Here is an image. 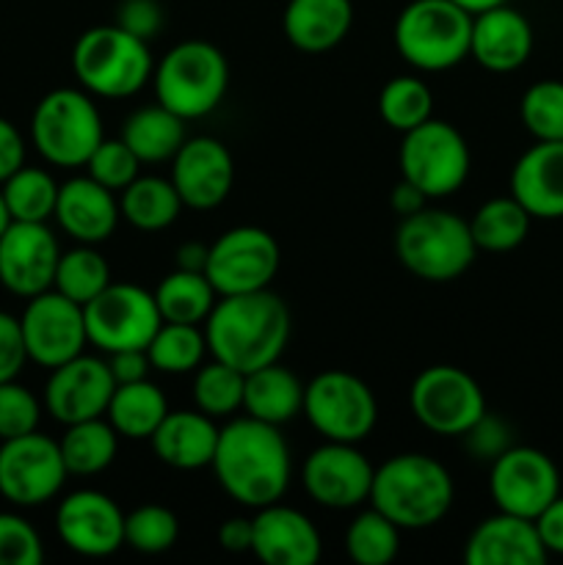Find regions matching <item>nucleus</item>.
I'll return each instance as SVG.
<instances>
[{
	"instance_id": "obj_49",
	"label": "nucleus",
	"mask_w": 563,
	"mask_h": 565,
	"mask_svg": "<svg viewBox=\"0 0 563 565\" xmlns=\"http://www.w3.org/2000/svg\"><path fill=\"white\" fill-rule=\"evenodd\" d=\"M28 362L25 340H22L20 318L0 309V384L14 381Z\"/></svg>"
},
{
	"instance_id": "obj_30",
	"label": "nucleus",
	"mask_w": 563,
	"mask_h": 565,
	"mask_svg": "<svg viewBox=\"0 0 563 565\" xmlns=\"http://www.w3.org/2000/svg\"><path fill=\"white\" fill-rule=\"evenodd\" d=\"M119 138L136 152L141 163H171L188 138L185 119L155 103L132 110L121 125Z\"/></svg>"
},
{
	"instance_id": "obj_48",
	"label": "nucleus",
	"mask_w": 563,
	"mask_h": 565,
	"mask_svg": "<svg viewBox=\"0 0 563 565\" xmlns=\"http://www.w3.org/2000/svg\"><path fill=\"white\" fill-rule=\"evenodd\" d=\"M116 25L149 42L163 28V9L158 0H121L116 11Z\"/></svg>"
},
{
	"instance_id": "obj_9",
	"label": "nucleus",
	"mask_w": 563,
	"mask_h": 565,
	"mask_svg": "<svg viewBox=\"0 0 563 565\" xmlns=\"http://www.w3.org/2000/svg\"><path fill=\"white\" fill-rule=\"evenodd\" d=\"M304 417L323 441L359 445L379 423L373 390L346 370H323L304 386Z\"/></svg>"
},
{
	"instance_id": "obj_35",
	"label": "nucleus",
	"mask_w": 563,
	"mask_h": 565,
	"mask_svg": "<svg viewBox=\"0 0 563 565\" xmlns=\"http://www.w3.org/2000/svg\"><path fill=\"white\" fill-rule=\"evenodd\" d=\"M530 213L513 196H495L480 204L469 218V232L478 252L502 254L524 243L530 232Z\"/></svg>"
},
{
	"instance_id": "obj_37",
	"label": "nucleus",
	"mask_w": 563,
	"mask_h": 565,
	"mask_svg": "<svg viewBox=\"0 0 563 565\" xmlns=\"http://www.w3.org/2000/svg\"><path fill=\"white\" fill-rule=\"evenodd\" d=\"M59 182L50 171L22 166L6 182H0L11 221H50L59 202Z\"/></svg>"
},
{
	"instance_id": "obj_12",
	"label": "nucleus",
	"mask_w": 563,
	"mask_h": 565,
	"mask_svg": "<svg viewBox=\"0 0 563 565\" xmlns=\"http://www.w3.org/2000/svg\"><path fill=\"white\" fill-rule=\"evenodd\" d=\"M83 318H86L88 345L105 356L116 351H147L155 331L163 323L155 292L138 285H116V281H110L97 298L83 307Z\"/></svg>"
},
{
	"instance_id": "obj_52",
	"label": "nucleus",
	"mask_w": 563,
	"mask_h": 565,
	"mask_svg": "<svg viewBox=\"0 0 563 565\" xmlns=\"http://www.w3.org/2000/svg\"><path fill=\"white\" fill-rule=\"evenodd\" d=\"M108 367L110 375H114L116 384H132V381H144L149 379V364L147 351H116L108 353Z\"/></svg>"
},
{
	"instance_id": "obj_55",
	"label": "nucleus",
	"mask_w": 563,
	"mask_h": 565,
	"mask_svg": "<svg viewBox=\"0 0 563 565\" xmlns=\"http://www.w3.org/2000/svg\"><path fill=\"white\" fill-rule=\"evenodd\" d=\"M208 248L202 243H185L177 248V268L182 270H204L208 265Z\"/></svg>"
},
{
	"instance_id": "obj_5",
	"label": "nucleus",
	"mask_w": 563,
	"mask_h": 565,
	"mask_svg": "<svg viewBox=\"0 0 563 565\" xmlns=\"http://www.w3.org/2000/svg\"><path fill=\"white\" fill-rule=\"evenodd\" d=\"M395 254L412 276L445 285L467 274L478 257V246L469 232V221L447 210L423 207L397 224Z\"/></svg>"
},
{
	"instance_id": "obj_40",
	"label": "nucleus",
	"mask_w": 563,
	"mask_h": 565,
	"mask_svg": "<svg viewBox=\"0 0 563 565\" xmlns=\"http://www.w3.org/2000/svg\"><path fill=\"white\" fill-rule=\"evenodd\" d=\"M379 114L390 130L408 132L434 116V94L414 75H397L379 94Z\"/></svg>"
},
{
	"instance_id": "obj_2",
	"label": "nucleus",
	"mask_w": 563,
	"mask_h": 565,
	"mask_svg": "<svg viewBox=\"0 0 563 565\" xmlns=\"http://www.w3.org/2000/svg\"><path fill=\"white\" fill-rule=\"evenodd\" d=\"M208 353L243 375L279 362L290 340V309L276 292L221 296L204 320Z\"/></svg>"
},
{
	"instance_id": "obj_23",
	"label": "nucleus",
	"mask_w": 563,
	"mask_h": 565,
	"mask_svg": "<svg viewBox=\"0 0 563 565\" xmlns=\"http://www.w3.org/2000/svg\"><path fill=\"white\" fill-rule=\"evenodd\" d=\"M533 53V25L528 17L513 6L502 3L472 14V36L469 55L484 70L506 75L528 64Z\"/></svg>"
},
{
	"instance_id": "obj_36",
	"label": "nucleus",
	"mask_w": 563,
	"mask_h": 565,
	"mask_svg": "<svg viewBox=\"0 0 563 565\" xmlns=\"http://www.w3.org/2000/svg\"><path fill=\"white\" fill-rule=\"evenodd\" d=\"M110 285V265L97 246L77 243L70 252H61L59 268H55L53 290L66 296L70 301L86 307L92 298H97Z\"/></svg>"
},
{
	"instance_id": "obj_54",
	"label": "nucleus",
	"mask_w": 563,
	"mask_h": 565,
	"mask_svg": "<svg viewBox=\"0 0 563 565\" xmlns=\"http://www.w3.org/2000/svg\"><path fill=\"white\" fill-rule=\"evenodd\" d=\"M428 202H431V199L425 196V193L419 191L417 185H412V182H408V180H403V177H401V182H397V185L392 188V193H390V207L395 210V213L401 215V218H406V215L417 213V210H423V207H428Z\"/></svg>"
},
{
	"instance_id": "obj_22",
	"label": "nucleus",
	"mask_w": 563,
	"mask_h": 565,
	"mask_svg": "<svg viewBox=\"0 0 563 565\" xmlns=\"http://www.w3.org/2000/svg\"><path fill=\"white\" fill-rule=\"evenodd\" d=\"M252 555L268 565H315L323 555L318 527L298 508L270 502L257 508Z\"/></svg>"
},
{
	"instance_id": "obj_25",
	"label": "nucleus",
	"mask_w": 563,
	"mask_h": 565,
	"mask_svg": "<svg viewBox=\"0 0 563 565\" xmlns=\"http://www.w3.org/2000/svg\"><path fill=\"white\" fill-rule=\"evenodd\" d=\"M550 552L544 550L533 519L497 511L469 533L464 546L467 565H541Z\"/></svg>"
},
{
	"instance_id": "obj_16",
	"label": "nucleus",
	"mask_w": 563,
	"mask_h": 565,
	"mask_svg": "<svg viewBox=\"0 0 563 565\" xmlns=\"http://www.w3.org/2000/svg\"><path fill=\"white\" fill-rule=\"evenodd\" d=\"M489 494L497 511L535 519L561 494V472L546 452L511 445L491 461Z\"/></svg>"
},
{
	"instance_id": "obj_39",
	"label": "nucleus",
	"mask_w": 563,
	"mask_h": 565,
	"mask_svg": "<svg viewBox=\"0 0 563 565\" xmlns=\"http://www.w3.org/2000/svg\"><path fill=\"white\" fill-rule=\"evenodd\" d=\"M346 552L357 565H386L401 552V527L373 505L357 513L346 530Z\"/></svg>"
},
{
	"instance_id": "obj_56",
	"label": "nucleus",
	"mask_w": 563,
	"mask_h": 565,
	"mask_svg": "<svg viewBox=\"0 0 563 565\" xmlns=\"http://www.w3.org/2000/svg\"><path fill=\"white\" fill-rule=\"evenodd\" d=\"M453 3H458V6H461V9H467L469 14H480V11L495 9V6L508 3V0H453Z\"/></svg>"
},
{
	"instance_id": "obj_8",
	"label": "nucleus",
	"mask_w": 563,
	"mask_h": 565,
	"mask_svg": "<svg viewBox=\"0 0 563 565\" xmlns=\"http://www.w3.org/2000/svg\"><path fill=\"white\" fill-rule=\"evenodd\" d=\"M103 138V116L86 88H53L33 108L31 141L50 166L81 169Z\"/></svg>"
},
{
	"instance_id": "obj_51",
	"label": "nucleus",
	"mask_w": 563,
	"mask_h": 565,
	"mask_svg": "<svg viewBox=\"0 0 563 565\" xmlns=\"http://www.w3.org/2000/svg\"><path fill=\"white\" fill-rule=\"evenodd\" d=\"M539 539L550 555L563 557V494H557L539 516L533 519Z\"/></svg>"
},
{
	"instance_id": "obj_15",
	"label": "nucleus",
	"mask_w": 563,
	"mask_h": 565,
	"mask_svg": "<svg viewBox=\"0 0 563 565\" xmlns=\"http://www.w3.org/2000/svg\"><path fill=\"white\" fill-rule=\"evenodd\" d=\"M20 329L28 362L47 370L81 356L88 345L83 307L61 296L59 290H44L28 298L20 315Z\"/></svg>"
},
{
	"instance_id": "obj_57",
	"label": "nucleus",
	"mask_w": 563,
	"mask_h": 565,
	"mask_svg": "<svg viewBox=\"0 0 563 565\" xmlns=\"http://www.w3.org/2000/svg\"><path fill=\"white\" fill-rule=\"evenodd\" d=\"M9 224H11V215H9V207H6L3 191H0V235H3V232L9 230Z\"/></svg>"
},
{
	"instance_id": "obj_21",
	"label": "nucleus",
	"mask_w": 563,
	"mask_h": 565,
	"mask_svg": "<svg viewBox=\"0 0 563 565\" xmlns=\"http://www.w3.org/2000/svg\"><path fill=\"white\" fill-rule=\"evenodd\" d=\"M169 180L174 182L185 207L215 210L235 185V160L219 138H185L180 152L171 158Z\"/></svg>"
},
{
	"instance_id": "obj_44",
	"label": "nucleus",
	"mask_w": 563,
	"mask_h": 565,
	"mask_svg": "<svg viewBox=\"0 0 563 565\" xmlns=\"http://www.w3.org/2000/svg\"><path fill=\"white\" fill-rule=\"evenodd\" d=\"M86 171L92 180L105 185L108 191L121 193L141 171V160L136 158L130 147L121 138H103L86 160Z\"/></svg>"
},
{
	"instance_id": "obj_4",
	"label": "nucleus",
	"mask_w": 563,
	"mask_h": 565,
	"mask_svg": "<svg viewBox=\"0 0 563 565\" xmlns=\"http://www.w3.org/2000/svg\"><path fill=\"white\" fill-rule=\"evenodd\" d=\"M155 58L149 42L114 25L81 33L72 47V72L92 97L125 99L152 81Z\"/></svg>"
},
{
	"instance_id": "obj_41",
	"label": "nucleus",
	"mask_w": 563,
	"mask_h": 565,
	"mask_svg": "<svg viewBox=\"0 0 563 565\" xmlns=\"http://www.w3.org/2000/svg\"><path fill=\"white\" fill-rule=\"evenodd\" d=\"M243 381L246 375L230 364L213 359L210 364H199L193 375V403L199 412L213 419L232 417L237 408H243Z\"/></svg>"
},
{
	"instance_id": "obj_13",
	"label": "nucleus",
	"mask_w": 563,
	"mask_h": 565,
	"mask_svg": "<svg viewBox=\"0 0 563 565\" xmlns=\"http://www.w3.org/2000/svg\"><path fill=\"white\" fill-rule=\"evenodd\" d=\"M282 265L276 237L263 226H235L226 230L208 248L204 276L221 296L268 290Z\"/></svg>"
},
{
	"instance_id": "obj_34",
	"label": "nucleus",
	"mask_w": 563,
	"mask_h": 565,
	"mask_svg": "<svg viewBox=\"0 0 563 565\" xmlns=\"http://www.w3.org/2000/svg\"><path fill=\"white\" fill-rule=\"evenodd\" d=\"M59 447L64 456L66 472L77 478H92L105 472L116 461L119 452V434L105 417L83 419V423L64 425Z\"/></svg>"
},
{
	"instance_id": "obj_32",
	"label": "nucleus",
	"mask_w": 563,
	"mask_h": 565,
	"mask_svg": "<svg viewBox=\"0 0 563 565\" xmlns=\"http://www.w3.org/2000/svg\"><path fill=\"white\" fill-rule=\"evenodd\" d=\"M182 199L174 182L166 177H141L138 174L119 196L121 218L138 232H163L180 218Z\"/></svg>"
},
{
	"instance_id": "obj_26",
	"label": "nucleus",
	"mask_w": 563,
	"mask_h": 565,
	"mask_svg": "<svg viewBox=\"0 0 563 565\" xmlns=\"http://www.w3.org/2000/svg\"><path fill=\"white\" fill-rule=\"evenodd\" d=\"M511 196L530 218H563V141H535L513 163Z\"/></svg>"
},
{
	"instance_id": "obj_18",
	"label": "nucleus",
	"mask_w": 563,
	"mask_h": 565,
	"mask_svg": "<svg viewBox=\"0 0 563 565\" xmlns=\"http://www.w3.org/2000/svg\"><path fill=\"white\" fill-rule=\"evenodd\" d=\"M61 246L47 221H11L0 235V285L20 298L53 290Z\"/></svg>"
},
{
	"instance_id": "obj_47",
	"label": "nucleus",
	"mask_w": 563,
	"mask_h": 565,
	"mask_svg": "<svg viewBox=\"0 0 563 565\" xmlns=\"http://www.w3.org/2000/svg\"><path fill=\"white\" fill-rule=\"evenodd\" d=\"M467 441V450L472 458H480V461H495L497 456L508 450L513 445L511 441V428H508L502 419L491 417L489 412L461 436Z\"/></svg>"
},
{
	"instance_id": "obj_53",
	"label": "nucleus",
	"mask_w": 563,
	"mask_h": 565,
	"mask_svg": "<svg viewBox=\"0 0 563 565\" xmlns=\"http://www.w3.org/2000/svg\"><path fill=\"white\" fill-rule=\"evenodd\" d=\"M252 541H254L252 519L230 516L219 527L221 550L232 552V555H243V552H252Z\"/></svg>"
},
{
	"instance_id": "obj_42",
	"label": "nucleus",
	"mask_w": 563,
	"mask_h": 565,
	"mask_svg": "<svg viewBox=\"0 0 563 565\" xmlns=\"http://www.w3.org/2000/svg\"><path fill=\"white\" fill-rule=\"evenodd\" d=\"M180 539V519L166 505H138L125 513V546L138 555H163Z\"/></svg>"
},
{
	"instance_id": "obj_29",
	"label": "nucleus",
	"mask_w": 563,
	"mask_h": 565,
	"mask_svg": "<svg viewBox=\"0 0 563 565\" xmlns=\"http://www.w3.org/2000/svg\"><path fill=\"white\" fill-rule=\"evenodd\" d=\"M243 412L282 428L304 412V384L279 362L252 370L243 381Z\"/></svg>"
},
{
	"instance_id": "obj_24",
	"label": "nucleus",
	"mask_w": 563,
	"mask_h": 565,
	"mask_svg": "<svg viewBox=\"0 0 563 565\" xmlns=\"http://www.w3.org/2000/svg\"><path fill=\"white\" fill-rule=\"evenodd\" d=\"M53 218L59 221L61 232L75 243L99 246L119 226V199L88 174L72 177V180L61 182Z\"/></svg>"
},
{
	"instance_id": "obj_43",
	"label": "nucleus",
	"mask_w": 563,
	"mask_h": 565,
	"mask_svg": "<svg viewBox=\"0 0 563 565\" xmlns=\"http://www.w3.org/2000/svg\"><path fill=\"white\" fill-rule=\"evenodd\" d=\"M522 125L535 141H563V81H539L519 103Z\"/></svg>"
},
{
	"instance_id": "obj_3",
	"label": "nucleus",
	"mask_w": 563,
	"mask_h": 565,
	"mask_svg": "<svg viewBox=\"0 0 563 565\" xmlns=\"http://www.w3.org/2000/svg\"><path fill=\"white\" fill-rule=\"evenodd\" d=\"M453 497L445 463L425 452H401L375 467L370 505L401 530H428L450 513Z\"/></svg>"
},
{
	"instance_id": "obj_7",
	"label": "nucleus",
	"mask_w": 563,
	"mask_h": 565,
	"mask_svg": "<svg viewBox=\"0 0 563 565\" xmlns=\"http://www.w3.org/2000/svg\"><path fill=\"white\" fill-rule=\"evenodd\" d=\"M472 14L453 0H412L395 20V47L419 72H445L469 55Z\"/></svg>"
},
{
	"instance_id": "obj_17",
	"label": "nucleus",
	"mask_w": 563,
	"mask_h": 565,
	"mask_svg": "<svg viewBox=\"0 0 563 565\" xmlns=\"http://www.w3.org/2000/svg\"><path fill=\"white\" fill-rule=\"evenodd\" d=\"M375 467L357 445L323 441L304 461V489L309 500L329 511H351L364 505L373 489Z\"/></svg>"
},
{
	"instance_id": "obj_1",
	"label": "nucleus",
	"mask_w": 563,
	"mask_h": 565,
	"mask_svg": "<svg viewBox=\"0 0 563 565\" xmlns=\"http://www.w3.org/2000/svg\"><path fill=\"white\" fill-rule=\"evenodd\" d=\"M210 469L230 500L257 511L285 497L293 478L290 447L276 425L246 414L219 430Z\"/></svg>"
},
{
	"instance_id": "obj_45",
	"label": "nucleus",
	"mask_w": 563,
	"mask_h": 565,
	"mask_svg": "<svg viewBox=\"0 0 563 565\" xmlns=\"http://www.w3.org/2000/svg\"><path fill=\"white\" fill-rule=\"evenodd\" d=\"M44 406L28 386L14 381L0 384V441L39 430Z\"/></svg>"
},
{
	"instance_id": "obj_6",
	"label": "nucleus",
	"mask_w": 563,
	"mask_h": 565,
	"mask_svg": "<svg viewBox=\"0 0 563 565\" xmlns=\"http://www.w3.org/2000/svg\"><path fill=\"white\" fill-rule=\"evenodd\" d=\"M155 99L180 119L213 114L230 88L226 55L204 39L174 44L152 70Z\"/></svg>"
},
{
	"instance_id": "obj_28",
	"label": "nucleus",
	"mask_w": 563,
	"mask_h": 565,
	"mask_svg": "<svg viewBox=\"0 0 563 565\" xmlns=\"http://www.w3.org/2000/svg\"><path fill=\"white\" fill-rule=\"evenodd\" d=\"M353 25L351 0H287L282 28L301 53H326L348 36Z\"/></svg>"
},
{
	"instance_id": "obj_50",
	"label": "nucleus",
	"mask_w": 563,
	"mask_h": 565,
	"mask_svg": "<svg viewBox=\"0 0 563 565\" xmlns=\"http://www.w3.org/2000/svg\"><path fill=\"white\" fill-rule=\"evenodd\" d=\"M22 166H25V138L17 125L0 116V182L9 180Z\"/></svg>"
},
{
	"instance_id": "obj_27",
	"label": "nucleus",
	"mask_w": 563,
	"mask_h": 565,
	"mask_svg": "<svg viewBox=\"0 0 563 565\" xmlns=\"http://www.w3.org/2000/svg\"><path fill=\"white\" fill-rule=\"evenodd\" d=\"M219 425L204 412H171L158 425L149 445L160 463L180 472H193L213 463L215 445H219Z\"/></svg>"
},
{
	"instance_id": "obj_33",
	"label": "nucleus",
	"mask_w": 563,
	"mask_h": 565,
	"mask_svg": "<svg viewBox=\"0 0 563 565\" xmlns=\"http://www.w3.org/2000/svg\"><path fill=\"white\" fill-rule=\"evenodd\" d=\"M155 301H158L160 318L166 323L204 326L215 301H219V292L210 285L204 270L174 268L155 287Z\"/></svg>"
},
{
	"instance_id": "obj_19",
	"label": "nucleus",
	"mask_w": 563,
	"mask_h": 565,
	"mask_svg": "<svg viewBox=\"0 0 563 565\" xmlns=\"http://www.w3.org/2000/svg\"><path fill=\"white\" fill-rule=\"evenodd\" d=\"M114 390L116 381L110 375L108 359L83 351L81 356L50 370L42 406L55 423H83V419L105 417Z\"/></svg>"
},
{
	"instance_id": "obj_14",
	"label": "nucleus",
	"mask_w": 563,
	"mask_h": 565,
	"mask_svg": "<svg viewBox=\"0 0 563 565\" xmlns=\"http://www.w3.org/2000/svg\"><path fill=\"white\" fill-rule=\"evenodd\" d=\"M66 463L59 441L33 434L0 441V497L14 508H39L64 489Z\"/></svg>"
},
{
	"instance_id": "obj_38",
	"label": "nucleus",
	"mask_w": 563,
	"mask_h": 565,
	"mask_svg": "<svg viewBox=\"0 0 563 565\" xmlns=\"http://www.w3.org/2000/svg\"><path fill=\"white\" fill-rule=\"evenodd\" d=\"M208 353L204 329L188 323H160L152 342L147 345V356L152 370L166 375H188L202 364Z\"/></svg>"
},
{
	"instance_id": "obj_31",
	"label": "nucleus",
	"mask_w": 563,
	"mask_h": 565,
	"mask_svg": "<svg viewBox=\"0 0 563 565\" xmlns=\"http://www.w3.org/2000/svg\"><path fill=\"white\" fill-rule=\"evenodd\" d=\"M166 414H169V401H166L163 390L144 379L132 381V384H116L105 419L114 425L119 439L149 441Z\"/></svg>"
},
{
	"instance_id": "obj_10",
	"label": "nucleus",
	"mask_w": 563,
	"mask_h": 565,
	"mask_svg": "<svg viewBox=\"0 0 563 565\" xmlns=\"http://www.w3.org/2000/svg\"><path fill=\"white\" fill-rule=\"evenodd\" d=\"M401 177L417 185L428 199H445L467 182L472 154L467 138L445 119L423 121L414 130L403 132Z\"/></svg>"
},
{
	"instance_id": "obj_11",
	"label": "nucleus",
	"mask_w": 563,
	"mask_h": 565,
	"mask_svg": "<svg viewBox=\"0 0 563 565\" xmlns=\"http://www.w3.org/2000/svg\"><path fill=\"white\" fill-rule=\"evenodd\" d=\"M408 408L425 430L453 439L467 434L484 417L486 395L467 370L434 364L412 381Z\"/></svg>"
},
{
	"instance_id": "obj_46",
	"label": "nucleus",
	"mask_w": 563,
	"mask_h": 565,
	"mask_svg": "<svg viewBox=\"0 0 563 565\" xmlns=\"http://www.w3.org/2000/svg\"><path fill=\"white\" fill-rule=\"evenodd\" d=\"M44 561L42 535L20 513H0V565H39Z\"/></svg>"
},
{
	"instance_id": "obj_20",
	"label": "nucleus",
	"mask_w": 563,
	"mask_h": 565,
	"mask_svg": "<svg viewBox=\"0 0 563 565\" xmlns=\"http://www.w3.org/2000/svg\"><path fill=\"white\" fill-rule=\"evenodd\" d=\"M55 533L75 555L110 557L125 546V513L103 491H72L59 502Z\"/></svg>"
}]
</instances>
